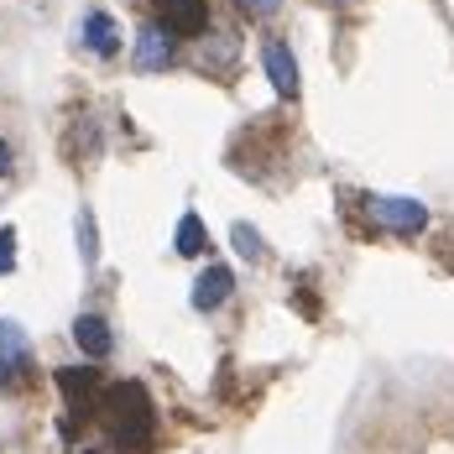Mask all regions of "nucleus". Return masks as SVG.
Wrapping results in <instances>:
<instances>
[{"label": "nucleus", "mask_w": 454, "mask_h": 454, "mask_svg": "<svg viewBox=\"0 0 454 454\" xmlns=\"http://www.w3.org/2000/svg\"><path fill=\"white\" fill-rule=\"evenodd\" d=\"M27 361H32V340L21 334V324L0 318V387H16Z\"/></svg>", "instance_id": "nucleus-3"}, {"label": "nucleus", "mask_w": 454, "mask_h": 454, "mask_svg": "<svg viewBox=\"0 0 454 454\" xmlns=\"http://www.w3.org/2000/svg\"><path fill=\"white\" fill-rule=\"evenodd\" d=\"M230 240H235V251H240L246 262H262V256H267V246H262V235H256L251 225H235V230H230Z\"/></svg>", "instance_id": "nucleus-12"}, {"label": "nucleus", "mask_w": 454, "mask_h": 454, "mask_svg": "<svg viewBox=\"0 0 454 454\" xmlns=\"http://www.w3.org/2000/svg\"><path fill=\"white\" fill-rule=\"evenodd\" d=\"M162 11V32L173 37H199L209 27V0H157Z\"/></svg>", "instance_id": "nucleus-4"}, {"label": "nucleus", "mask_w": 454, "mask_h": 454, "mask_svg": "<svg viewBox=\"0 0 454 454\" xmlns=\"http://www.w3.org/2000/svg\"><path fill=\"white\" fill-rule=\"evenodd\" d=\"M262 68H267V79H272V90L282 94V99H298L303 79H298V58H293V47L287 43H267L262 47Z\"/></svg>", "instance_id": "nucleus-5"}, {"label": "nucleus", "mask_w": 454, "mask_h": 454, "mask_svg": "<svg viewBox=\"0 0 454 454\" xmlns=\"http://www.w3.org/2000/svg\"><path fill=\"white\" fill-rule=\"evenodd\" d=\"M58 392L68 397V408L74 412L94 408V397H99V376H94V365H63V371H58Z\"/></svg>", "instance_id": "nucleus-7"}, {"label": "nucleus", "mask_w": 454, "mask_h": 454, "mask_svg": "<svg viewBox=\"0 0 454 454\" xmlns=\"http://www.w3.org/2000/svg\"><path fill=\"white\" fill-rule=\"evenodd\" d=\"M11 168H16V162H11V146H5V141H0V178H5V173H11Z\"/></svg>", "instance_id": "nucleus-16"}, {"label": "nucleus", "mask_w": 454, "mask_h": 454, "mask_svg": "<svg viewBox=\"0 0 454 454\" xmlns=\"http://www.w3.org/2000/svg\"><path fill=\"white\" fill-rule=\"evenodd\" d=\"M84 47L99 52V58H115V52H121V27H115V16L90 11V16H84Z\"/></svg>", "instance_id": "nucleus-10"}, {"label": "nucleus", "mask_w": 454, "mask_h": 454, "mask_svg": "<svg viewBox=\"0 0 454 454\" xmlns=\"http://www.w3.org/2000/svg\"><path fill=\"white\" fill-rule=\"evenodd\" d=\"M240 5H246L251 16H272V11H277V5H282V0H240Z\"/></svg>", "instance_id": "nucleus-15"}, {"label": "nucleus", "mask_w": 454, "mask_h": 454, "mask_svg": "<svg viewBox=\"0 0 454 454\" xmlns=\"http://www.w3.org/2000/svg\"><path fill=\"white\" fill-rule=\"evenodd\" d=\"M105 403H110V439L115 444H146L152 439V403H146V392H141L137 381H121L115 392H105Z\"/></svg>", "instance_id": "nucleus-1"}, {"label": "nucleus", "mask_w": 454, "mask_h": 454, "mask_svg": "<svg viewBox=\"0 0 454 454\" xmlns=\"http://www.w3.org/2000/svg\"><path fill=\"white\" fill-rule=\"evenodd\" d=\"M16 272V230H0V277Z\"/></svg>", "instance_id": "nucleus-14"}, {"label": "nucleus", "mask_w": 454, "mask_h": 454, "mask_svg": "<svg viewBox=\"0 0 454 454\" xmlns=\"http://www.w3.org/2000/svg\"><path fill=\"white\" fill-rule=\"evenodd\" d=\"M204 240H209V235H204V220H199V215H183L173 251H178V256H199V251H204Z\"/></svg>", "instance_id": "nucleus-11"}, {"label": "nucleus", "mask_w": 454, "mask_h": 454, "mask_svg": "<svg viewBox=\"0 0 454 454\" xmlns=\"http://www.w3.org/2000/svg\"><path fill=\"white\" fill-rule=\"evenodd\" d=\"M79 251H84V262L94 267V256H99V240H94V215H90V209H79Z\"/></svg>", "instance_id": "nucleus-13"}, {"label": "nucleus", "mask_w": 454, "mask_h": 454, "mask_svg": "<svg viewBox=\"0 0 454 454\" xmlns=\"http://www.w3.org/2000/svg\"><path fill=\"white\" fill-rule=\"evenodd\" d=\"M365 215L381 230H392V235H418V230H428V209H423L418 199H397V193H371V199H365Z\"/></svg>", "instance_id": "nucleus-2"}, {"label": "nucleus", "mask_w": 454, "mask_h": 454, "mask_svg": "<svg viewBox=\"0 0 454 454\" xmlns=\"http://www.w3.org/2000/svg\"><path fill=\"white\" fill-rule=\"evenodd\" d=\"M168 63H173V32H162V27H141L137 68L141 74H157V68H168Z\"/></svg>", "instance_id": "nucleus-8"}, {"label": "nucleus", "mask_w": 454, "mask_h": 454, "mask_svg": "<svg viewBox=\"0 0 454 454\" xmlns=\"http://www.w3.org/2000/svg\"><path fill=\"white\" fill-rule=\"evenodd\" d=\"M230 293H235V272L215 262V267H204V272H199V282H193V309H199V314H215Z\"/></svg>", "instance_id": "nucleus-6"}, {"label": "nucleus", "mask_w": 454, "mask_h": 454, "mask_svg": "<svg viewBox=\"0 0 454 454\" xmlns=\"http://www.w3.org/2000/svg\"><path fill=\"white\" fill-rule=\"evenodd\" d=\"M329 5H350V0H329Z\"/></svg>", "instance_id": "nucleus-17"}, {"label": "nucleus", "mask_w": 454, "mask_h": 454, "mask_svg": "<svg viewBox=\"0 0 454 454\" xmlns=\"http://www.w3.org/2000/svg\"><path fill=\"white\" fill-rule=\"evenodd\" d=\"M74 345H79L90 361H105V356H110V345H115V340H110V324H105L99 314L74 318Z\"/></svg>", "instance_id": "nucleus-9"}]
</instances>
